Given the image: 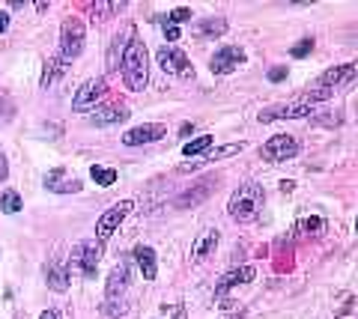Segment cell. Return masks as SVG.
Instances as JSON below:
<instances>
[{
	"label": "cell",
	"mask_w": 358,
	"mask_h": 319,
	"mask_svg": "<svg viewBox=\"0 0 358 319\" xmlns=\"http://www.w3.org/2000/svg\"><path fill=\"white\" fill-rule=\"evenodd\" d=\"M39 319H60V316H57V311H45Z\"/></svg>",
	"instance_id": "cell-34"
},
{
	"label": "cell",
	"mask_w": 358,
	"mask_h": 319,
	"mask_svg": "<svg viewBox=\"0 0 358 319\" xmlns=\"http://www.w3.org/2000/svg\"><path fill=\"white\" fill-rule=\"evenodd\" d=\"M215 185H218L215 176H209V179H200V182H194L192 188L182 191V194H179L176 200H173V209H192V206H197V203H203L206 197L212 194V188H215Z\"/></svg>",
	"instance_id": "cell-13"
},
{
	"label": "cell",
	"mask_w": 358,
	"mask_h": 319,
	"mask_svg": "<svg viewBox=\"0 0 358 319\" xmlns=\"http://www.w3.org/2000/svg\"><path fill=\"white\" fill-rule=\"evenodd\" d=\"M126 287H129V266L126 262H120V266L108 274V299L117 302L120 295L126 292Z\"/></svg>",
	"instance_id": "cell-19"
},
{
	"label": "cell",
	"mask_w": 358,
	"mask_h": 319,
	"mask_svg": "<svg viewBox=\"0 0 358 319\" xmlns=\"http://www.w3.org/2000/svg\"><path fill=\"white\" fill-rule=\"evenodd\" d=\"M63 72H66V63L57 57V54H54V57H51L48 63H45V72H42V81H39V84H42V90H48V87H51L54 81H57Z\"/></svg>",
	"instance_id": "cell-22"
},
{
	"label": "cell",
	"mask_w": 358,
	"mask_h": 319,
	"mask_svg": "<svg viewBox=\"0 0 358 319\" xmlns=\"http://www.w3.org/2000/svg\"><path fill=\"white\" fill-rule=\"evenodd\" d=\"M155 60H159V66L167 75H176V78H192L194 75V66L188 63L185 51H179V48H159Z\"/></svg>",
	"instance_id": "cell-7"
},
{
	"label": "cell",
	"mask_w": 358,
	"mask_h": 319,
	"mask_svg": "<svg viewBox=\"0 0 358 319\" xmlns=\"http://www.w3.org/2000/svg\"><path fill=\"white\" fill-rule=\"evenodd\" d=\"M6 27H9V13L0 9V33H6Z\"/></svg>",
	"instance_id": "cell-33"
},
{
	"label": "cell",
	"mask_w": 358,
	"mask_h": 319,
	"mask_svg": "<svg viewBox=\"0 0 358 319\" xmlns=\"http://www.w3.org/2000/svg\"><path fill=\"white\" fill-rule=\"evenodd\" d=\"M129 117V111L122 105H108V107H99L93 111V126H110V123H122Z\"/></svg>",
	"instance_id": "cell-21"
},
{
	"label": "cell",
	"mask_w": 358,
	"mask_h": 319,
	"mask_svg": "<svg viewBox=\"0 0 358 319\" xmlns=\"http://www.w3.org/2000/svg\"><path fill=\"white\" fill-rule=\"evenodd\" d=\"M296 156H299V140L293 135L268 138L260 149V158H266V161H287V158H296Z\"/></svg>",
	"instance_id": "cell-6"
},
{
	"label": "cell",
	"mask_w": 358,
	"mask_h": 319,
	"mask_svg": "<svg viewBox=\"0 0 358 319\" xmlns=\"http://www.w3.org/2000/svg\"><path fill=\"white\" fill-rule=\"evenodd\" d=\"M179 36H182V30H179V27H173V24L164 27V39H167V42H176Z\"/></svg>",
	"instance_id": "cell-31"
},
{
	"label": "cell",
	"mask_w": 358,
	"mask_h": 319,
	"mask_svg": "<svg viewBox=\"0 0 358 319\" xmlns=\"http://www.w3.org/2000/svg\"><path fill=\"white\" fill-rule=\"evenodd\" d=\"M188 18H192V9L179 6V9H173V13L167 15V24H173V27H176V21H188Z\"/></svg>",
	"instance_id": "cell-28"
},
{
	"label": "cell",
	"mask_w": 358,
	"mask_h": 319,
	"mask_svg": "<svg viewBox=\"0 0 358 319\" xmlns=\"http://www.w3.org/2000/svg\"><path fill=\"white\" fill-rule=\"evenodd\" d=\"M45 188L54 191V194H75V191H81V179L72 176L66 168H54L48 176H45Z\"/></svg>",
	"instance_id": "cell-14"
},
{
	"label": "cell",
	"mask_w": 358,
	"mask_h": 319,
	"mask_svg": "<svg viewBox=\"0 0 358 319\" xmlns=\"http://www.w3.org/2000/svg\"><path fill=\"white\" fill-rule=\"evenodd\" d=\"M6 176H9V161H6L3 152H0V182H3Z\"/></svg>",
	"instance_id": "cell-32"
},
{
	"label": "cell",
	"mask_w": 358,
	"mask_h": 319,
	"mask_svg": "<svg viewBox=\"0 0 358 319\" xmlns=\"http://www.w3.org/2000/svg\"><path fill=\"white\" fill-rule=\"evenodd\" d=\"M212 144H215V138H212V135H200V138L192 140V144H185V147H182V156L192 158V156H200V152H209Z\"/></svg>",
	"instance_id": "cell-24"
},
{
	"label": "cell",
	"mask_w": 358,
	"mask_h": 319,
	"mask_svg": "<svg viewBox=\"0 0 358 319\" xmlns=\"http://www.w3.org/2000/svg\"><path fill=\"white\" fill-rule=\"evenodd\" d=\"M0 209H3L6 215H18L21 209H24V200H21L18 191H3V197H0Z\"/></svg>",
	"instance_id": "cell-26"
},
{
	"label": "cell",
	"mask_w": 358,
	"mask_h": 319,
	"mask_svg": "<svg viewBox=\"0 0 358 319\" xmlns=\"http://www.w3.org/2000/svg\"><path fill=\"white\" fill-rule=\"evenodd\" d=\"M84 42H87V27H84V21L81 18H66L63 21V27H60V54L57 57L69 66L72 60L81 57V51H84Z\"/></svg>",
	"instance_id": "cell-3"
},
{
	"label": "cell",
	"mask_w": 358,
	"mask_h": 319,
	"mask_svg": "<svg viewBox=\"0 0 358 319\" xmlns=\"http://www.w3.org/2000/svg\"><path fill=\"white\" fill-rule=\"evenodd\" d=\"M301 230H305V233H320L322 221H320V218H305V221H301Z\"/></svg>",
	"instance_id": "cell-29"
},
{
	"label": "cell",
	"mask_w": 358,
	"mask_h": 319,
	"mask_svg": "<svg viewBox=\"0 0 358 319\" xmlns=\"http://www.w3.org/2000/svg\"><path fill=\"white\" fill-rule=\"evenodd\" d=\"M239 63H245V51L239 45H224V48H218L215 54H212L209 69L215 75H230Z\"/></svg>",
	"instance_id": "cell-11"
},
{
	"label": "cell",
	"mask_w": 358,
	"mask_h": 319,
	"mask_svg": "<svg viewBox=\"0 0 358 319\" xmlns=\"http://www.w3.org/2000/svg\"><path fill=\"white\" fill-rule=\"evenodd\" d=\"M131 36H134V27L129 24V27L122 30V33H117L114 42H110V51H108V69H110V72H117V69H120V57H122V54H126V48H129Z\"/></svg>",
	"instance_id": "cell-15"
},
{
	"label": "cell",
	"mask_w": 358,
	"mask_h": 319,
	"mask_svg": "<svg viewBox=\"0 0 358 319\" xmlns=\"http://www.w3.org/2000/svg\"><path fill=\"white\" fill-rule=\"evenodd\" d=\"M99 254H96V248L93 245H87V242H81V245H75L72 248V260H69V274L78 272V274H84V278H93L96 274V266H99Z\"/></svg>",
	"instance_id": "cell-10"
},
{
	"label": "cell",
	"mask_w": 358,
	"mask_h": 319,
	"mask_svg": "<svg viewBox=\"0 0 358 319\" xmlns=\"http://www.w3.org/2000/svg\"><path fill=\"white\" fill-rule=\"evenodd\" d=\"M263 188L260 185H242V188H236L230 194V200H227V215L233 218V221H239V224H248L254 221L257 215H260V209H263Z\"/></svg>",
	"instance_id": "cell-2"
},
{
	"label": "cell",
	"mask_w": 358,
	"mask_h": 319,
	"mask_svg": "<svg viewBox=\"0 0 358 319\" xmlns=\"http://www.w3.org/2000/svg\"><path fill=\"white\" fill-rule=\"evenodd\" d=\"M287 78V69H284V66H275V69L272 72H268V81H272V84H278V81H284Z\"/></svg>",
	"instance_id": "cell-30"
},
{
	"label": "cell",
	"mask_w": 358,
	"mask_h": 319,
	"mask_svg": "<svg viewBox=\"0 0 358 319\" xmlns=\"http://www.w3.org/2000/svg\"><path fill=\"white\" fill-rule=\"evenodd\" d=\"M134 209V200H120V203H114L108 209V212L99 218V224H96V239L99 242H105V239H110V233H114V230L126 221V215L131 212Z\"/></svg>",
	"instance_id": "cell-8"
},
{
	"label": "cell",
	"mask_w": 358,
	"mask_h": 319,
	"mask_svg": "<svg viewBox=\"0 0 358 319\" xmlns=\"http://www.w3.org/2000/svg\"><path fill=\"white\" fill-rule=\"evenodd\" d=\"M105 93H108V84H105V78H90L81 90H78V96H75V102H72V107L78 114L81 111H90V107H96L99 102L105 98Z\"/></svg>",
	"instance_id": "cell-9"
},
{
	"label": "cell",
	"mask_w": 358,
	"mask_h": 319,
	"mask_svg": "<svg viewBox=\"0 0 358 319\" xmlns=\"http://www.w3.org/2000/svg\"><path fill=\"white\" fill-rule=\"evenodd\" d=\"M310 51H313V39H299L296 45H293V57L301 60V57H308Z\"/></svg>",
	"instance_id": "cell-27"
},
{
	"label": "cell",
	"mask_w": 358,
	"mask_h": 319,
	"mask_svg": "<svg viewBox=\"0 0 358 319\" xmlns=\"http://www.w3.org/2000/svg\"><path fill=\"white\" fill-rule=\"evenodd\" d=\"M90 176H93V182L102 185V188H110V185L117 182V170L114 168H102V164H96V168L90 170Z\"/></svg>",
	"instance_id": "cell-25"
},
{
	"label": "cell",
	"mask_w": 358,
	"mask_h": 319,
	"mask_svg": "<svg viewBox=\"0 0 358 319\" xmlns=\"http://www.w3.org/2000/svg\"><path fill=\"white\" fill-rule=\"evenodd\" d=\"M134 262H138L143 278L155 281V274H159V262H155V251L150 245H134Z\"/></svg>",
	"instance_id": "cell-16"
},
{
	"label": "cell",
	"mask_w": 358,
	"mask_h": 319,
	"mask_svg": "<svg viewBox=\"0 0 358 319\" xmlns=\"http://www.w3.org/2000/svg\"><path fill=\"white\" fill-rule=\"evenodd\" d=\"M313 114V105L310 102H284V105H268L263 107L257 119L260 123H278V119H305Z\"/></svg>",
	"instance_id": "cell-4"
},
{
	"label": "cell",
	"mask_w": 358,
	"mask_h": 319,
	"mask_svg": "<svg viewBox=\"0 0 358 319\" xmlns=\"http://www.w3.org/2000/svg\"><path fill=\"white\" fill-rule=\"evenodd\" d=\"M45 281H48V287L54 292H63L66 287H69V269H66V262L51 260L48 266H45Z\"/></svg>",
	"instance_id": "cell-18"
},
{
	"label": "cell",
	"mask_w": 358,
	"mask_h": 319,
	"mask_svg": "<svg viewBox=\"0 0 358 319\" xmlns=\"http://www.w3.org/2000/svg\"><path fill=\"white\" fill-rule=\"evenodd\" d=\"M254 281V269L251 266H245V269H233V272H227L224 278L218 281V295H224L227 290H233V287H239V283H251Z\"/></svg>",
	"instance_id": "cell-20"
},
{
	"label": "cell",
	"mask_w": 358,
	"mask_h": 319,
	"mask_svg": "<svg viewBox=\"0 0 358 319\" xmlns=\"http://www.w3.org/2000/svg\"><path fill=\"white\" fill-rule=\"evenodd\" d=\"M352 78H355V66H352V63H346V66H334V69H329L326 75H320V78L313 81V87H308V90L334 96V90H338V87L350 84Z\"/></svg>",
	"instance_id": "cell-5"
},
{
	"label": "cell",
	"mask_w": 358,
	"mask_h": 319,
	"mask_svg": "<svg viewBox=\"0 0 358 319\" xmlns=\"http://www.w3.org/2000/svg\"><path fill=\"white\" fill-rule=\"evenodd\" d=\"M218 230H203V233L197 236V242H194V248H192V262H203L212 251L218 248Z\"/></svg>",
	"instance_id": "cell-17"
},
{
	"label": "cell",
	"mask_w": 358,
	"mask_h": 319,
	"mask_svg": "<svg viewBox=\"0 0 358 319\" xmlns=\"http://www.w3.org/2000/svg\"><path fill=\"white\" fill-rule=\"evenodd\" d=\"M197 33L200 36H224L227 33V21L224 18H206L197 24Z\"/></svg>",
	"instance_id": "cell-23"
},
{
	"label": "cell",
	"mask_w": 358,
	"mask_h": 319,
	"mask_svg": "<svg viewBox=\"0 0 358 319\" xmlns=\"http://www.w3.org/2000/svg\"><path fill=\"white\" fill-rule=\"evenodd\" d=\"M167 135V126L164 123H150V126H138V128H129L122 135V144L126 147H143V144H155Z\"/></svg>",
	"instance_id": "cell-12"
},
{
	"label": "cell",
	"mask_w": 358,
	"mask_h": 319,
	"mask_svg": "<svg viewBox=\"0 0 358 319\" xmlns=\"http://www.w3.org/2000/svg\"><path fill=\"white\" fill-rule=\"evenodd\" d=\"M120 75H122V81H126L129 90H134V93H141L150 81V54H147V45H143V39L138 33L131 36L126 54H122Z\"/></svg>",
	"instance_id": "cell-1"
}]
</instances>
